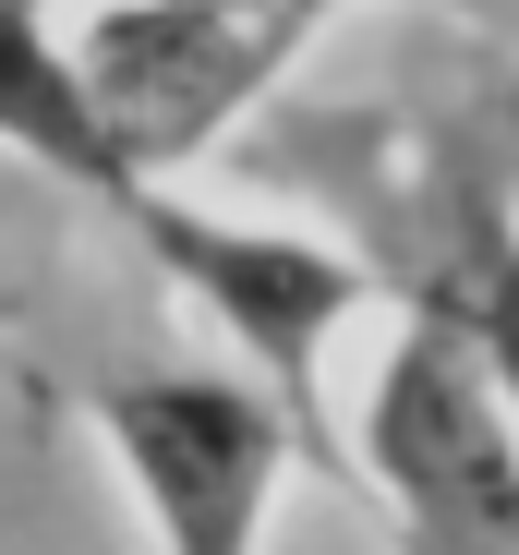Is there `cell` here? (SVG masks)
Instances as JSON below:
<instances>
[{
  "label": "cell",
  "mask_w": 519,
  "mask_h": 555,
  "mask_svg": "<svg viewBox=\"0 0 519 555\" xmlns=\"http://www.w3.org/2000/svg\"><path fill=\"white\" fill-rule=\"evenodd\" d=\"M242 181L302 194L363 291L471 362V387L519 423V133L483 61L459 85H375V98H278L242 133Z\"/></svg>",
  "instance_id": "cell-1"
},
{
  "label": "cell",
  "mask_w": 519,
  "mask_h": 555,
  "mask_svg": "<svg viewBox=\"0 0 519 555\" xmlns=\"http://www.w3.org/2000/svg\"><path fill=\"white\" fill-rule=\"evenodd\" d=\"M326 37L314 0H182V13H98V25H61L73 49V85L85 109H98V133L121 145L133 181L194 169L242 109H278V73Z\"/></svg>",
  "instance_id": "cell-2"
},
{
  "label": "cell",
  "mask_w": 519,
  "mask_h": 555,
  "mask_svg": "<svg viewBox=\"0 0 519 555\" xmlns=\"http://www.w3.org/2000/svg\"><path fill=\"white\" fill-rule=\"evenodd\" d=\"M85 423L133 483L157 555H267V507L302 459V423L254 375H109L85 387Z\"/></svg>",
  "instance_id": "cell-3"
},
{
  "label": "cell",
  "mask_w": 519,
  "mask_h": 555,
  "mask_svg": "<svg viewBox=\"0 0 519 555\" xmlns=\"http://www.w3.org/2000/svg\"><path fill=\"white\" fill-rule=\"evenodd\" d=\"M133 254L182 291L230 350H242V375L267 387L302 447L326 459V423H314V375H326V338L351 326L375 291H363V266L338 254L326 230H267V218H218V206H182V194H157L133 218Z\"/></svg>",
  "instance_id": "cell-4"
},
{
  "label": "cell",
  "mask_w": 519,
  "mask_h": 555,
  "mask_svg": "<svg viewBox=\"0 0 519 555\" xmlns=\"http://www.w3.org/2000/svg\"><path fill=\"white\" fill-rule=\"evenodd\" d=\"M351 472L399 507L411 555H519V423L436 338L399 326V350L375 362Z\"/></svg>",
  "instance_id": "cell-5"
},
{
  "label": "cell",
  "mask_w": 519,
  "mask_h": 555,
  "mask_svg": "<svg viewBox=\"0 0 519 555\" xmlns=\"http://www.w3.org/2000/svg\"><path fill=\"white\" fill-rule=\"evenodd\" d=\"M0 157H25L37 181L85 194V206H98V218H121V230L157 206V181H133V169H121V145L98 133V109H85L61 25L13 13V0H0Z\"/></svg>",
  "instance_id": "cell-6"
},
{
  "label": "cell",
  "mask_w": 519,
  "mask_h": 555,
  "mask_svg": "<svg viewBox=\"0 0 519 555\" xmlns=\"http://www.w3.org/2000/svg\"><path fill=\"white\" fill-rule=\"evenodd\" d=\"M483 85H495V109H507V133H519V49H495V61H483Z\"/></svg>",
  "instance_id": "cell-7"
}]
</instances>
